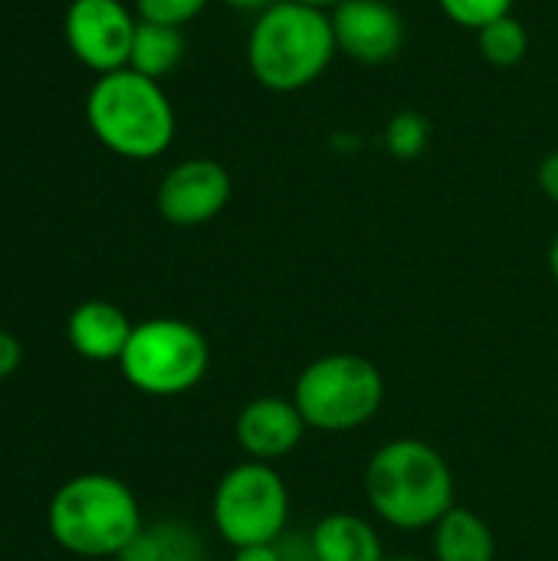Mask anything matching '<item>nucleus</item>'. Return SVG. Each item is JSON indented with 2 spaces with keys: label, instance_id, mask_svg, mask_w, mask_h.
<instances>
[{
  "label": "nucleus",
  "instance_id": "nucleus-1",
  "mask_svg": "<svg viewBox=\"0 0 558 561\" xmlns=\"http://www.w3.org/2000/svg\"><path fill=\"white\" fill-rule=\"evenodd\" d=\"M339 53L332 16L322 7L276 0L266 7L247 39L253 79L270 92H299L312 85Z\"/></svg>",
  "mask_w": 558,
  "mask_h": 561
},
{
  "label": "nucleus",
  "instance_id": "nucleus-2",
  "mask_svg": "<svg viewBox=\"0 0 558 561\" xmlns=\"http://www.w3.org/2000/svg\"><path fill=\"white\" fill-rule=\"evenodd\" d=\"M365 496L395 529L437 526V519L454 510V473L431 444L414 437L391 440L368 460Z\"/></svg>",
  "mask_w": 558,
  "mask_h": 561
},
{
  "label": "nucleus",
  "instance_id": "nucleus-3",
  "mask_svg": "<svg viewBox=\"0 0 558 561\" xmlns=\"http://www.w3.org/2000/svg\"><path fill=\"white\" fill-rule=\"evenodd\" d=\"M86 122L109 151L128 161H151L174 141V108L161 82L128 66L95 79L86 99Z\"/></svg>",
  "mask_w": 558,
  "mask_h": 561
},
{
  "label": "nucleus",
  "instance_id": "nucleus-4",
  "mask_svg": "<svg viewBox=\"0 0 558 561\" xmlns=\"http://www.w3.org/2000/svg\"><path fill=\"white\" fill-rule=\"evenodd\" d=\"M49 536L72 556L109 559L145 529L135 493L109 473H82L62 483L46 513Z\"/></svg>",
  "mask_w": 558,
  "mask_h": 561
},
{
  "label": "nucleus",
  "instance_id": "nucleus-5",
  "mask_svg": "<svg viewBox=\"0 0 558 561\" xmlns=\"http://www.w3.org/2000/svg\"><path fill=\"white\" fill-rule=\"evenodd\" d=\"M303 421L322 434H345L368 424L385 401L378 365L355 352H332L303 368L293 388Z\"/></svg>",
  "mask_w": 558,
  "mask_h": 561
},
{
  "label": "nucleus",
  "instance_id": "nucleus-6",
  "mask_svg": "<svg viewBox=\"0 0 558 561\" xmlns=\"http://www.w3.org/2000/svg\"><path fill=\"white\" fill-rule=\"evenodd\" d=\"M118 365L125 381L141 394L174 398L204 381L210 345L184 319H148L135 325Z\"/></svg>",
  "mask_w": 558,
  "mask_h": 561
},
{
  "label": "nucleus",
  "instance_id": "nucleus-7",
  "mask_svg": "<svg viewBox=\"0 0 558 561\" xmlns=\"http://www.w3.org/2000/svg\"><path fill=\"white\" fill-rule=\"evenodd\" d=\"M289 523V490L260 460L237 463L214 490V526L234 549L280 542Z\"/></svg>",
  "mask_w": 558,
  "mask_h": 561
},
{
  "label": "nucleus",
  "instance_id": "nucleus-8",
  "mask_svg": "<svg viewBox=\"0 0 558 561\" xmlns=\"http://www.w3.org/2000/svg\"><path fill=\"white\" fill-rule=\"evenodd\" d=\"M138 20L122 0H72L66 10V43L92 72L105 76L128 66Z\"/></svg>",
  "mask_w": 558,
  "mask_h": 561
},
{
  "label": "nucleus",
  "instance_id": "nucleus-9",
  "mask_svg": "<svg viewBox=\"0 0 558 561\" xmlns=\"http://www.w3.org/2000/svg\"><path fill=\"white\" fill-rule=\"evenodd\" d=\"M230 174L210 158H187L174 164L158 187V214L174 227H201L214 220L230 201Z\"/></svg>",
  "mask_w": 558,
  "mask_h": 561
},
{
  "label": "nucleus",
  "instance_id": "nucleus-10",
  "mask_svg": "<svg viewBox=\"0 0 558 561\" xmlns=\"http://www.w3.org/2000/svg\"><path fill=\"white\" fill-rule=\"evenodd\" d=\"M332 33L339 53L355 62L378 66L398 56L405 43V20L388 0H345L332 7Z\"/></svg>",
  "mask_w": 558,
  "mask_h": 561
},
{
  "label": "nucleus",
  "instance_id": "nucleus-11",
  "mask_svg": "<svg viewBox=\"0 0 558 561\" xmlns=\"http://www.w3.org/2000/svg\"><path fill=\"white\" fill-rule=\"evenodd\" d=\"M234 431H237L240 450L250 460L273 463V460H283L286 454H293L299 447L309 424L303 421L293 398L266 394V398H253L243 404Z\"/></svg>",
  "mask_w": 558,
  "mask_h": 561
},
{
  "label": "nucleus",
  "instance_id": "nucleus-12",
  "mask_svg": "<svg viewBox=\"0 0 558 561\" xmlns=\"http://www.w3.org/2000/svg\"><path fill=\"white\" fill-rule=\"evenodd\" d=\"M132 332L135 325L128 322V316L105 299H89L76 306L66 325L69 345L89 362H118Z\"/></svg>",
  "mask_w": 558,
  "mask_h": 561
},
{
  "label": "nucleus",
  "instance_id": "nucleus-13",
  "mask_svg": "<svg viewBox=\"0 0 558 561\" xmlns=\"http://www.w3.org/2000/svg\"><path fill=\"white\" fill-rule=\"evenodd\" d=\"M316 561H385L378 533L355 513H329L309 533Z\"/></svg>",
  "mask_w": 558,
  "mask_h": 561
},
{
  "label": "nucleus",
  "instance_id": "nucleus-14",
  "mask_svg": "<svg viewBox=\"0 0 558 561\" xmlns=\"http://www.w3.org/2000/svg\"><path fill=\"white\" fill-rule=\"evenodd\" d=\"M497 539L490 526L470 513L454 506L434 526V561H493Z\"/></svg>",
  "mask_w": 558,
  "mask_h": 561
},
{
  "label": "nucleus",
  "instance_id": "nucleus-15",
  "mask_svg": "<svg viewBox=\"0 0 558 561\" xmlns=\"http://www.w3.org/2000/svg\"><path fill=\"white\" fill-rule=\"evenodd\" d=\"M184 59V36L178 26H164V23H148L138 20L135 26V39H132V56H128V69L148 76V79H164L168 72H174Z\"/></svg>",
  "mask_w": 558,
  "mask_h": 561
},
{
  "label": "nucleus",
  "instance_id": "nucleus-16",
  "mask_svg": "<svg viewBox=\"0 0 558 561\" xmlns=\"http://www.w3.org/2000/svg\"><path fill=\"white\" fill-rule=\"evenodd\" d=\"M477 43H480V56L487 62L500 66V69L523 62L526 53H529V33H526V26L513 13L480 26L477 30Z\"/></svg>",
  "mask_w": 558,
  "mask_h": 561
},
{
  "label": "nucleus",
  "instance_id": "nucleus-17",
  "mask_svg": "<svg viewBox=\"0 0 558 561\" xmlns=\"http://www.w3.org/2000/svg\"><path fill=\"white\" fill-rule=\"evenodd\" d=\"M428 141H431V125H428L424 115H418V112H398V115H391V122L385 128V148H388V154H395L401 161H411V158L424 154Z\"/></svg>",
  "mask_w": 558,
  "mask_h": 561
},
{
  "label": "nucleus",
  "instance_id": "nucleus-18",
  "mask_svg": "<svg viewBox=\"0 0 558 561\" xmlns=\"http://www.w3.org/2000/svg\"><path fill=\"white\" fill-rule=\"evenodd\" d=\"M441 10L467 30H480L513 10V0H437Z\"/></svg>",
  "mask_w": 558,
  "mask_h": 561
},
{
  "label": "nucleus",
  "instance_id": "nucleus-19",
  "mask_svg": "<svg viewBox=\"0 0 558 561\" xmlns=\"http://www.w3.org/2000/svg\"><path fill=\"white\" fill-rule=\"evenodd\" d=\"M151 533L158 542V561H201V542L187 526L161 523Z\"/></svg>",
  "mask_w": 558,
  "mask_h": 561
},
{
  "label": "nucleus",
  "instance_id": "nucleus-20",
  "mask_svg": "<svg viewBox=\"0 0 558 561\" xmlns=\"http://www.w3.org/2000/svg\"><path fill=\"white\" fill-rule=\"evenodd\" d=\"M135 7H138V20L181 30L207 7V0H135Z\"/></svg>",
  "mask_w": 558,
  "mask_h": 561
},
{
  "label": "nucleus",
  "instance_id": "nucleus-21",
  "mask_svg": "<svg viewBox=\"0 0 558 561\" xmlns=\"http://www.w3.org/2000/svg\"><path fill=\"white\" fill-rule=\"evenodd\" d=\"M20 362H23V348H20L16 335L0 329V381H7L20 368Z\"/></svg>",
  "mask_w": 558,
  "mask_h": 561
},
{
  "label": "nucleus",
  "instance_id": "nucleus-22",
  "mask_svg": "<svg viewBox=\"0 0 558 561\" xmlns=\"http://www.w3.org/2000/svg\"><path fill=\"white\" fill-rule=\"evenodd\" d=\"M539 187H543V194L553 204H558V151L543 158V164H539Z\"/></svg>",
  "mask_w": 558,
  "mask_h": 561
},
{
  "label": "nucleus",
  "instance_id": "nucleus-23",
  "mask_svg": "<svg viewBox=\"0 0 558 561\" xmlns=\"http://www.w3.org/2000/svg\"><path fill=\"white\" fill-rule=\"evenodd\" d=\"M234 561H283V556H280V542H266V546H247V549H237Z\"/></svg>",
  "mask_w": 558,
  "mask_h": 561
},
{
  "label": "nucleus",
  "instance_id": "nucleus-24",
  "mask_svg": "<svg viewBox=\"0 0 558 561\" xmlns=\"http://www.w3.org/2000/svg\"><path fill=\"white\" fill-rule=\"evenodd\" d=\"M220 3H227V7H234V10H250V13H263L266 7H273L276 0H220Z\"/></svg>",
  "mask_w": 558,
  "mask_h": 561
},
{
  "label": "nucleus",
  "instance_id": "nucleus-25",
  "mask_svg": "<svg viewBox=\"0 0 558 561\" xmlns=\"http://www.w3.org/2000/svg\"><path fill=\"white\" fill-rule=\"evenodd\" d=\"M549 270H553V276H556L558 283V237L556 243H553V250H549Z\"/></svg>",
  "mask_w": 558,
  "mask_h": 561
},
{
  "label": "nucleus",
  "instance_id": "nucleus-26",
  "mask_svg": "<svg viewBox=\"0 0 558 561\" xmlns=\"http://www.w3.org/2000/svg\"><path fill=\"white\" fill-rule=\"evenodd\" d=\"M299 3H312V7H339V3H345V0H299Z\"/></svg>",
  "mask_w": 558,
  "mask_h": 561
},
{
  "label": "nucleus",
  "instance_id": "nucleus-27",
  "mask_svg": "<svg viewBox=\"0 0 558 561\" xmlns=\"http://www.w3.org/2000/svg\"><path fill=\"white\" fill-rule=\"evenodd\" d=\"M385 561H424V559H385Z\"/></svg>",
  "mask_w": 558,
  "mask_h": 561
}]
</instances>
